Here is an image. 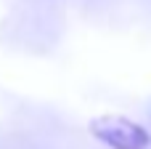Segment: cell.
I'll return each mask as SVG.
<instances>
[{
  "instance_id": "1",
  "label": "cell",
  "mask_w": 151,
  "mask_h": 149,
  "mask_svg": "<svg viewBox=\"0 0 151 149\" xmlns=\"http://www.w3.org/2000/svg\"><path fill=\"white\" fill-rule=\"evenodd\" d=\"M88 128H90V133L101 144H106L109 149H149V144H151L149 131L141 123L127 120L122 115L93 117Z\"/></svg>"
}]
</instances>
